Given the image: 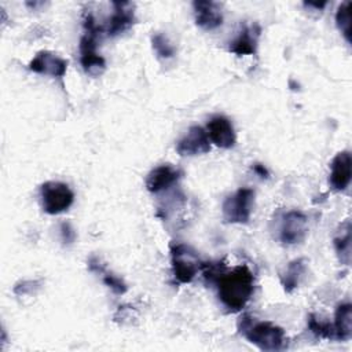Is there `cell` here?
Instances as JSON below:
<instances>
[{
	"label": "cell",
	"mask_w": 352,
	"mask_h": 352,
	"mask_svg": "<svg viewBox=\"0 0 352 352\" xmlns=\"http://www.w3.org/2000/svg\"><path fill=\"white\" fill-rule=\"evenodd\" d=\"M349 231H351V228H349V224H348L344 235L341 234V236L334 238L336 250L340 256V260L344 264H349V260H351V232Z\"/></svg>",
	"instance_id": "cell-22"
},
{
	"label": "cell",
	"mask_w": 352,
	"mask_h": 352,
	"mask_svg": "<svg viewBox=\"0 0 352 352\" xmlns=\"http://www.w3.org/2000/svg\"><path fill=\"white\" fill-rule=\"evenodd\" d=\"M208 133L204 128L194 125L187 133L176 143V151L182 157H194L199 154H205L210 150Z\"/></svg>",
	"instance_id": "cell-8"
},
{
	"label": "cell",
	"mask_w": 352,
	"mask_h": 352,
	"mask_svg": "<svg viewBox=\"0 0 352 352\" xmlns=\"http://www.w3.org/2000/svg\"><path fill=\"white\" fill-rule=\"evenodd\" d=\"M60 231H62V238L63 241H66L67 243H72L76 238V232L72 228V226L69 223H62L60 226Z\"/></svg>",
	"instance_id": "cell-24"
},
{
	"label": "cell",
	"mask_w": 352,
	"mask_h": 352,
	"mask_svg": "<svg viewBox=\"0 0 352 352\" xmlns=\"http://www.w3.org/2000/svg\"><path fill=\"white\" fill-rule=\"evenodd\" d=\"M253 170H254L260 177H268V176H270L267 168H265L264 165H261V164H254V165H253Z\"/></svg>",
	"instance_id": "cell-25"
},
{
	"label": "cell",
	"mask_w": 352,
	"mask_h": 352,
	"mask_svg": "<svg viewBox=\"0 0 352 352\" xmlns=\"http://www.w3.org/2000/svg\"><path fill=\"white\" fill-rule=\"evenodd\" d=\"M192 7L195 14V23L199 28L205 30H213L223 23V14L217 3L199 0L194 1Z\"/></svg>",
	"instance_id": "cell-13"
},
{
	"label": "cell",
	"mask_w": 352,
	"mask_h": 352,
	"mask_svg": "<svg viewBox=\"0 0 352 352\" xmlns=\"http://www.w3.org/2000/svg\"><path fill=\"white\" fill-rule=\"evenodd\" d=\"M88 268H89V271L102 275L103 283H104L107 287H110V289L113 290V293H116V294H124V293L126 292L128 287H126L125 282H124L121 278H118L117 275H114L113 272H109V271L104 268V264H102L98 257L92 256V257L88 260Z\"/></svg>",
	"instance_id": "cell-17"
},
{
	"label": "cell",
	"mask_w": 352,
	"mask_h": 352,
	"mask_svg": "<svg viewBox=\"0 0 352 352\" xmlns=\"http://www.w3.org/2000/svg\"><path fill=\"white\" fill-rule=\"evenodd\" d=\"M261 29L258 25L253 23L252 26H243L238 36L230 43V52L243 56V55H253L257 48V40L260 36Z\"/></svg>",
	"instance_id": "cell-15"
},
{
	"label": "cell",
	"mask_w": 352,
	"mask_h": 352,
	"mask_svg": "<svg viewBox=\"0 0 352 352\" xmlns=\"http://www.w3.org/2000/svg\"><path fill=\"white\" fill-rule=\"evenodd\" d=\"M304 272H305V260L304 258H297V260H293L292 263H289V265L286 267L285 272L280 276L283 289L287 293H292L298 286Z\"/></svg>",
	"instance_id": "cell-18"
},
{
	"label": "cell",
	"mask_w": 352,
	"mask_h": 352,
	"mask_svg": "<svg viewBox=\"0 0 352 352\" xmlns=\"http://www.w3.org/2000/svg\"><path fill=\"white\" fill-rule=\"evenodd\" d=\"M254 202V191L249 187H242L228 195L221 206L223 219L231 224H246L250 220Z\"/></svg>",
	"instance_id": "cell-4"
},
{
	"label": "cell",
	"mask_w": 352,
	"mask_h": 352,
	"mask_svg": "<svg viewBox=\"0 0 352 352\" xmlns=\"http://www.w3.org/2000/svg\"><path fill=\"white\" fill-rule=\"evenodd\" d=\"M29 69L38 74L51 77H63L67 69V60L50 51H40L29 62Z\"/></svg>",
	"instance_id": "cell-11"
},
{
	"label": "cell",
	"mask_w": 352,
	"mask_h": 352,
	"mask_svg": "<svg viewBox=\"0 0 352 352\" xmlns=\"http://www.w3.org/2000/svg\"><path fill=\"white\" fill-rule=\"evenodd\" d=\"M239 333L261 351L275 352L286 345L285 330L272 322L254 320L250 315H243L238 322Z\"/></svg>",
	"instance_id": "cell-2"
},
{
	"label": "cell",
	"mask_w": 352,
	"mask_h": 352,
	"mask_svg": "<svg viewBox=\"0 0 352 352\" xmlns=\"http://www.w3.org/2000/svg\"><path fill=\"white\" fill-rule=\"evenodd\" d=\"M151 45H153V50L155 51V54L162 59L173 58L176 54L175 45L162 33H155L151 36Z\"/></svg>",
	"instance_id": "cell-20"
},
{
	"label": "cell",
	"mask_w": 352,
	"mask_h": 352,
	"mask_svg": "<svg viewBox=\"0 0 352 352\" xmlns=\"http://www.w3.org/2000/svg\"><path fill=\"white\" fill-rule=\"evenodd\" d=\"M182 176V172L175 166L165 164L154 168L146 177V188L150 192H160L173 186Z\"/></svg>",
	"instance_id": "cell-12"
},
{
	"label": "cell",
	"mask_w": 352,
	"mask_h": 352,
	"mask_svg": "<svg viewBox=\"0 0 352 352\" xmlns=\"http://www.w3.org/2000/svg\"><path fill=\"white\" fill-rule=\"evenodd\" d=\"M209 140L221 148H231L236 142L232 122L224 116H213L206 124Z\"/></svg>",
	"instance_id": "cell-9"
},
{
	"label": "cell",
	"mask_w": 352,
	"mask_h": 352,
	"mask_svg": "<svg viewBox=\"0 0 352 352\" xmlns=\"http://www.w3.org/2000/svg\"><path fill=\"white\" fill-rule=\"evenodd\" d=\"M40 198L44 212L48 214H59L72 206L74 192L66 183L45 182L40 187Z\"/></svg>",
	"instance_id": "cell-6"
},
{
	"label": "cell",
	"mask_w": 352,
	"mask_h": 352,
	"mask_svg": "<svg viewBox=\"0 0 352 352\" xmlns=\"http://www.w3.org/2000/svg\"><path fill=\"white\" fill-rule=\"evenodd\" d=\"M40 287V282L37 280H23L18 285H15L14 287V293L16 296H25V294H33L36 292V289Z\"/></svg>",
	"instance_id": "cell-23"
},
{
	"label": "cell",
	"mask_w": 352,
	"mask_h": 352,
	"mask_svg": "<svg viewBox=\"0 0 352 352\" xmlns=\"http://www.w3.org/2000/svg\"><path fill=\"white\" fill-rule=\"evenodd\" d=\"M214 282L219 298L232 312L243 309L254 290V276L246 264L236 265L228 272L223 270Z\"/></svg>",
	"instance_id": "cell-1"
},
{
	"label": "cell",
	"mask_w": 352,
	"mask_h": 352,
	"mask_svg": "<svg viewBox=\"0 0 352 352\" xmlns=\"http://www.w3.org/2000/svg\"><path fill=\"white\" fill-rule=\"evenodd\" d=\"M114 12L109 19L107 34L109 36H118L128 30L135 23V12L133 4L128 1L122 3H113Z\"/></svg>",
	"instance_id": "cell-14"
},
{
	"label": "cell",
	"mask_w": 352,
	"mask_h": 352,
	"mask_svg": "<svg viewBox=\"0 0 352 352\" xmlns=\"http://www.w3.org/2000/svg\"><path fill=\"white\" fill-rule=\"evenodd\" d=\"M351 3L344 1L340 4L336 12V23L340 32L344 34L348 43H351V14H349Z\"/></svg>",
	"instance_id": "cell-21"
},
{
	"label": "cell",
	"mask_w": 352,
	"mask_h": 352,
	"mask_svg": "<svg viewBox=\"0 0 352 352\" xmlns=\"http://www.w3.org/2000/svg\"><path fill=\"white\" fill-rule=\"evenodd\" d=\"M85 33L80 40V62L84 72L92 77L100 76L106 69V60L96 52V38L102 33L92 12H85L82 19Z\"/></svg>",
	"instance_id": "cell-3"
},
{
	"label": "cell",
	"mask_w": 352,
	"mask_h": 352,
	"mask_svg": "<svg viewBox=\"0 0 352 352\" xmlns=\"http://www.w3.org/2000/svg\"><path fill=\"white\" fill-rule=\"evenodd\" d=\"M308 329L319 338H327V340H336L334 337V329L333 323L320 319L318 315L311 314L308 316Z\"/></svg>",
	"instance_id": "cell-19"
},
{
	"label": "cell",
	"mask_w": 352,
	"mask_h": 352,
	"mask_svg": "<svg viewBox=\"0 0 352 352\" xmlns=\"http://www.w3.org/2000/svg\"><path fill=\"white\" fill-rule=\"evenodd\" d=\"M352 177V157L349 151L338 153L330 164L329 183L333 190L344 191L351 183Z\"/></svg>",
	"instance_id": "cell-10"
},
{
	"label": "cell",
	"mask_w": 352,
	"mask_h": 352,
	"mask_svg": "<svg viewBox=\"0 0 352 352\" xmlns=\"http://www.w3.org/2000/svg\"><path fill=\"white\" fill-rule=\"evenodd\" d=\"M308 234V219L300 210H289L283 214L279 227V239L286 245L301 243Z\"/></svg>",
	"instance_id": "cell-7"
},
{
	"label": "cell",
	"mask_w": 352,
	"mask_h": 352,
	"mask_svg": "<svg viewBox=\"0 0 352 352\" xmlns=\"http://www.w3.org/2000/svg\"><path fill=\"white\" fill-rule=\"evenodd\" d=\"M170 261L173 275L180 283H190L198 270L202 268L195 250L184 243H173L170 246Z\"/></svg>",
	"instance_id": "cell-5"
},
{
	"label": "cell",
	"mask_w": 352,
	"mask_h": 352,
	"mask_svg": "<svg viewBox=\"0 0 352 352\" xmlns=\"http://www.w3.org/2000/svg\"><path fill=\"white\" fill-rule=\"evenodd\" d=\"M334 337L338 341H348L352 336V305L349 302L340 304L334 314Z\"/></svg>",
	"instance_id": "cell-16"
}]
</instances>
